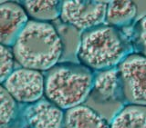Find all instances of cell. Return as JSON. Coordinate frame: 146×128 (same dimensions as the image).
<instances>
[{
	"label": "cell",
	"instance_id": "cell-4",
	"mask_svg": "<svg viewBox=\"0 0 146 128\" xmlns=\"http://www.w3.org/2000/svg\"><path fill=\"white\" fill-rule=\"evenodd\" d=\"M123 97L130 104L146 106V57L127 56L119 65Z\"/></svg>",
	"mask_w": 146,
	"mask_h": 128
},
{
	"label": "cell",
	"instance_id": "cell-1",
	"mask_svg": "<svg viewBox=\"0 0 146 128\" xmlns=\"http://www.w3.org/2000/svg\"><path fill=\"white\" fill-rule=\"evenodd\" d=\"M62 52L60 36L48 22L29 20L13 45L15 60L22 67L39 72L54 67Z\"/></svg>",
	"mask_w": 146,
	"mask_h": 128
},
{
	"label": "cell",
	"instance_id": "cell-17",
	"mask_svg": "<svg viewBox=\"0 0 146 128\" xmlns=\"http://www.w3.org/2000/svg\"><path fill=\"white\" fill-rule=\"evenodd\" d=\"M5 1H0V4H2V3H4Z\"/></svg>",
	"mask_w": 146,
	"mask_h": 128
},
{
	"label": "cell",
	"instance_id": "cell-10",
	"mask_svg": "<svg viewBox=\"0 0 146 128\" xmlns=\"http://www.w3.org/2000/svg\"><path fill=\"white\" fill-rule=\"evenodd\" d=\"M92 89L104 101L115 99L119 93H122L121 80L119 69L110 68L99 71L93 75Z\"/></svg>",
	"mask_w": 146,
	"mask_h": 128
},
{
	"label": "cell",
	"instance_id": "cell-5",
	"mask_svg": "<svg viewBox=\"0 0 146 128\" xmlns=\"http://www.w3.org/2000/svg\"><path fill=\"white\" fill-rule=\"evenodd\" d=\"M108 3L105 1H63L60 18L67 25L81 31L98 27L106 20Z\"/></svg>",
	"mask_w": 146,
	"mask_h": 128
},
{
	"label": "cell",
	"instance_id": "cell-9",
	"mask_svg": "<svg viewBox=\"0 0 146 128\" xmlns=\"http://www.w3.org/2000/svg\"><path fill=\"white\" fill-rule=\"evenodd\" d=\"M63 128H111V125L97 112L81 104L67 110Z\"/></svg>",
	"mask_w": 146,
	"mask_h": 128
},
{
	"label": "cell",
	"instance_id": "cell-13",
	"mask_svg": "<svg viewBox=\"0 0 146 128\" xmlns=\"http://www.w3.org/2000/svg\"><path fill=\"white\" fill-rule=\"evenodd\" d=\"M137 15V7L132 1H111L108 3L106 21L109 25L123 26Z\"/></svg>",
	"mask_w": 146,
	"mask_h": 128
},
{
	"label": "cell",
	"instance_id": "cell-16",
	"mask_svg": "<svg viewBox=\"0 0 146 128\" xmlns=\"http://www.w3.org/2000/svg\"><path fill=\"white\" fill-rule=\"evenodd\" d=\"M134 41L140 54L146 57V16L141 18L136 26Z\"/></svg>",
	"mask_w": 146,
	"mask_h": 128
},
{
	"label": "cell",
	"instance_id": "cell-8",
	"mask_svg": "<svg viewBox=\"0 0 146 128\" xmlns=\"http://www.w3.org/2000/svg\"><path fill=\"white\" fill-rule=\"evenodd\" d=\"M64 115L53 103L42 100L26 108L23 123L25 128H63Z\"/></svg>",
	"mask_w": 146,
	"mask_h": 128
},
{
	"label": "cell",
	"instance_id": "cell-3",
	"mask_svg": "<svg viewBox=\"0 0 146 128\" xmlns=\"http://www.w3.org/2000/svg\"><path fill=\"white\" fill-rule=\"evenodd\" d=\"M92 87L93 75L84 66L54 67L45 79V94L48 101L66 110L81 106Z\"/></svg>",
	"mask_w": 146,
	"mask_h": 128
},
{
	"label": "cell",
	"instance_id": "cell-14",
	"mask_svg": "<svg viewBox=\"0 0 146 128\" xmlns=\"http://www.w3.org/2000/svg\"><path fill=\"white\" fill-rule=\"evenodd\" d=\"M16 101L4 86L0 85V128L7 127L16 113Z\"/></svg>",
	"mask_w": 146,
	"mask_h": 128
},
{
	"label": "cell",
	"instance_id": "cell-7",
	"mask_svg": "<svg viewBox=\"0 0 146 128\" xmlns=\"http://www.w3.org/2000/svg\"><path fill=\"white\" fill-rule=\"evenodd\" d=\"M27 22V14L18 4L6 1L0 4V45H13Z\"/></svg>",
	"mask_w": 146,
	"mask_h": 128
},
{
	"label": "cell",
	"instance_id": "cell-15",
	"mask_svg": "<svg viewBox=\"0 0 146 128\" xmlns=\"http://www.w3.org/2000/svg\"><path fill=\"white\" fill-rule=\"evenodd\" d=\"M14 54L7 47L0 45V83H5L13 73Z\"/></svg>",
	"mask_w": 146,
	"mask_h": 128
},
{
	"label": "cell",
	"instance_id": "cell-12",
	"mask_svg": "<svg viewBox=\"0 0 146 128\" xmlns=\"http://www.w3.org/2000/svg\"><path fill=\"white\" fill-rule=\"evenodd\" d=\"M62 2L60 1H25L26 12L36 21L47 22L60 16Z\"/></svg>",
	"mask_w": 146,
	"mask_h": 128
},
{
	"label": "cell",
	"instance_id": "cell-11",
	"mask_svg": "<svg viewBox=\"0 0 146 128\" xmlns=\"http://www.w3.org/2000/svg\"><path fill=\"white\" fill-rule=\"evenodd\" d=\"M111 128H146V106H124L113 118Z\"/></svg>",
	"mask_w": 146,
	"mask_h": 128
},
{
	"label": "cell",
	"instance_id": "cell-2",
	"mask_svg": "<svg viewBox=\"0 0 146 128\" xmlns=\"http://www.w3.org/2000/svg\"><path fill=\"white\" fill-rule=\"evenodd\" d=\"M126 53L125 41L119 30L111 26H100L82 33L77 56L85 66L102 71L120 65Z\"/></svg>",
	"mask_w": 146,
	"mask_h": 128
},
{
	"label": "cell",
	"instance_id": "cell-6",
	"mask_svg": "<svg viewBox=\"0 0 146 128\" xmlns=\"http://www.w3.org/2000/svg\"><path fill=\"white\" fill-rule=\"evenodd\" d=\"M4 87L15 101L20 103H36L45 92V79L39 71L19 68L5 81Z\"/></svg>",
	"mask_w": 146,
	"mask_h": 128
}]
</instances>
